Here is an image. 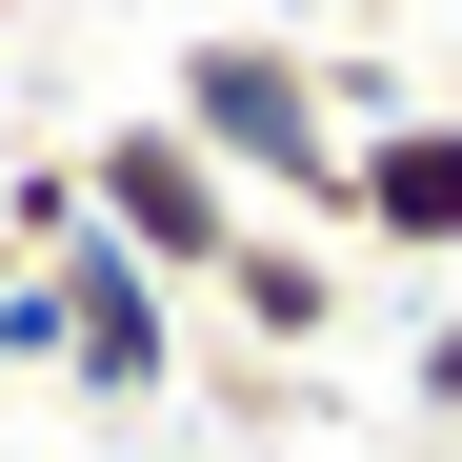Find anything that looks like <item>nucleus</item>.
<instances>
[{
	"label": "nucleus",
	"mask_w": 462,
	"mask_h": 462,
	"mask_svg": "<svg viewBox=\"0 0 462 462\" xmlns=\"http://www.w3.org/2000/svg\"><path fill=\"white\" fill-rule=\"evenodd\" d=\"M41 342H60V382H81V402H162V382L201 362V342H181V282H141L121 242H81V262L41 282Z\"/></svg>",
	"instance_id": "obj_3"
},
{
	"label": "nucleus",
	"mask_w": 462,
	"mask_h": 462,
	"mask_svg": "<svg viewBox=\"0 0 462 462\" xmlns=\"http://www.w3.org/2000/svg\"><path fill=\"white\" fill-rule=\"evenodd\" d=\"M442 462H462V442H442Z\"/></svg>",
	"instance_id": "obj_10"
},
{
	"label": "nucleus",
	"mask_w": 462,
	"mask_h": 462,
	"mask_svg": "<svg viewBox=\"0 0 462 462\" xmlns=\"http://www.w3.org/2000/svg\"><path fill=\"white\" fill-rule=\"evenodd\" d=\"M201 322L262 342V362H322V342L362 322V242H342V221H242V262H221Z\"/></svg>",
	"instance_id": "obj_4"
},
{
	"label": "nucleus",
	"mask_w": 462,
	"mask_h": 462,
	"mask_svg": "<svg viewBox=\"0 0 462 462\" xmlns=\"http://www.w3.org/2000/svg\"><path fill=\"white\" fill-rule=\"evenodd\" d=\"M181 382H201L242 442H301V422H322V362H262V342H221V322H201V362H181Z\"/></svg>",
	"instance_id": "obj_6"
},
{
	"label": "nucleus",
	"mask_w": 462,
	"mask_h": 462,
	"mask_svg": "<svg viewBox=\"0 0 462 462\" xmlns=\"http://www.w3.org/2000/svg\"><path fill=\"white\" fill-rule=\"evenodd\" d=\"M162 121H181V141H221V181H242L262 221H342V181H362L342 60H301V41H201Z\"/></svg>",
	"instance_id": "obj_1"
},
{
	"label": "nucleus",
	"mask_w": 462,
	"mask_h": 462,
	"mask_svg": "<svg viewBox=\"0 0 462 462\" xmlns=\"http://www.w3.org/2000/svg\"><path fill=\"white\" fill-rule=\"evenodd\" d=\"M81 221L141 262V282H181V301H221V262H242V181H221V141H181V121H101L81 141Z\"/></svg>",
	"instance_id": "obj_2"
},
{
	"label": "nucleus",
	"mask_w": 462,
	"mask_h": 462,
	"mask_svg": "<svg viewBox=\"0 0 462 462\" xmlns=\"http://www.w3.org/2000/svg\"><path fill=\"white\" fill-rule=\"evenodd\" d=\"M402 382H422V422L462 442V322H422V362H402Z\"/></svg>",
	"instance_id": "obj_7"
},
{
	"label": "nucleus",
	"mask_w": 462,
	"mask_h": 462,
	"mask_svg": "<svg viewBox=\"0 0 462 462\" xmlns=\"http://www.w3.org/2000/svg\"><path fill=\"white\" fill-rule=\"evenodd\" d=\"M442 121H462V81H442Z\"/></svg>",
	"instance_id": "obj_9"
},
{
	"label": "nucleus",
	"mask_w": 462,
	"mask_h": 462,
	"mask_svg": "<svg viewBox=\"0 0 462 462\" xmlns=\"http://www.w3.org/2000/svg\"><path fill=\"white\" fill-rule=\"evenodd\" d=\"M0 342H41V282H21V262H0Z\"/></svg>",
	"instance_id": "obj_8"
},
{
	"label": "nucleus",
	"mask_w": 462,
	"mask_h": 462,
	"mask_svg": "<svg viewBox=\"0 0 462 462\" xmlns=\"http://www.w3.org/2000/svg\"><path fill=\"white\" fill-rule=\"evenodd\" d=\"M342 242H362V282H382V262H462V121H442V101H422V121H362Z\"/></svg>",
	"instance_id": "obj_5"
}]
</instances>
